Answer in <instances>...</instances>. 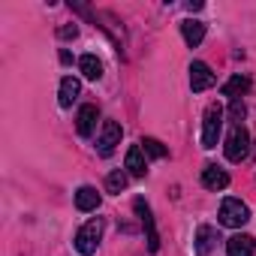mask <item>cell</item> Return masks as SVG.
Listing matches in <instances>:
<instances>
[{
    "label": "cell",
    "mask_w": 256,
    "mask_h": 256,
    "mask_svg": "<svg viewBox=\"0 0 256 256\" xmlns=\"http://www.w3.org/2000/svg\"><path fill=\"white\" fill-rule=\"evenodd\" d=\"M220 130H223V106L214 102L205 108V118H202V148H217Z\"/></svg>",
    "instance_id": "cell-1"
},
{
    "label": "cell",
    "mask_w": 256,
    "mask_h": 256,
    "mask_svg": "<svg viewBox=\"0 0 256 256\" xmlns=\"http://www.w3.org/2000/svg\"><path fill=\"white\" fill-rule=\"evenodd\" d=\"M100 238H102V220H88L78 232H76V250L82 256H94L96 247H100Z\"/></svg>",
    "instance_id": "cell-2"
},
{
    "label": "cell",
    "mask_w": 256,
    "mask_h": 256,
    "mask_svg": "<svg viewBox=\"0 0 256 256\" xmlns=\"http://www.w3.org/2000/svg\"><path fill=\"white\" fill-rule=\"evenodd\" d=\"M223 151H226V160H232V163H241V160L250 154V133L244 130L241 124H235L232 130H229Z\"/></svg>",
    "instance_id": "cell-3"
},
{
    "label": "cell",
    "mask_w": 256,
    "mask_h": 256,
    "mask_svg": "<svg viewBox=\"0 0 256 256\" xmlns=\"http://www.w3.org/2000/svg\"><path fill=\"white\" fill-rule=\"evenodd\" d=\"M250 220V208L241 202V199H223L220 205V223L229 226V229H238Z\"/></svg>",
    "instance_id": "cell-4"
},
{
    "label": "cell",
    "mask_w": 256,
    "mask_h": 256,
    "mask_svg": "<svg viewBox=\"0 0 256 256\" xmlns=\"http://www.w3.org/2000/svg\"><path fill=\"white\" fill-rule=\"evenodd\" d=\"M120 136H124V130H120L118 120H102V130H100V139H96V151L102 157H112L114 148L120 145Z\"/></svg>",
    "instance_id": "cell-5"
},
{
    "label": "cell",
    "mask_w": 256,
    "mask_h": 256,
    "mask_svg": "<svg viewBox=\"0 0 256 256\" xmlns=\"http://www.w3.org/2000/svg\"><path fill=\"white\" fill-rule=\"evenodd\" d=\"M133 211L139 214V220H142V226H145V232H148V250H151V253H157V250H160V235H157V226H154V217H151L148 202L139 196V199L133 202Z\"/></svg>",
    "instance_id": "cell-6"
},
{
    "label": "cell",
    "mask_w": 256,
    "mask_h": 256,
    "mask_svg": "<svg viewBox=\"0 0 256 256\" xmlns=\"http://www.w3.org/2000/svg\"><path fill=\"white\" fill-rule=\"evenodd\" d=\"M211 84H214L211 66H208L205 60H193V64H190V88L199 94V90H208Z\"/></svg>",
    "instance_id": "cell-7"
},
{
    "label": "cell",
    "mask_w": 256,
    "mask_h": 256,
    "mask_svg": "<svg viewBox=\"0 0 256 256\" xmlns=\"http://www.w3.org/2000/svg\"><path fill=\"white\" fill-rule=\"evenodd\" d=\"M226 253H229V256H253V253H256V238L238 232V235H232V238L226 241Z\"/></svg>",
    "instance_id": "cell-8"
},
{
    "label": "cell",
    "mask_w": 256,
    "mask_h": 256,
    "mask_svg": "<svg viewBox=\"0 0 256 256\" xmlns=\"http://www.w3.org/2000/svg\"><path fill=\"white\" fill-rule=\"evenodd\" d=\"M96 118H100V112H96V106H82L78 108V114H76V130H78V136H90L94 133V126H96Z\"/></svg>",
    "instance_id": "cell-9"
},
{
    "label": "cell",
    "mask_w": 256,
    "mask_h": 256,
    "mask_svg": "<svg viewBox=\"0 0 256 256\" xmlns=\"http://www.w3.org/2000/svg\"><path fill=\"white\" fill-rule=\"evenodd\" d=\"M126 172H130L133 178H145L148 175V163H145L142 145H133L130 151H126Z\"/></svg>",
    "instance_id": "cell-10"
},
{
    "label": "cell",
    "mask_w": 256,
    "mask_h": 256,
    "mask_svg": "<svg viewBox=\"0 0 256 256\" xmlns=\"http://www.w3.org/2000/svg\"><path fill=\"white\" fill-rule=\"evenodd\" d=\"M202 187H208V190H226L229 187V175L220 166H205L202 169Z\"/></svg>",
    "instance_id": "cell-11"
},
{
    "label": "cell",
    "mask_w": 256,
    "mask_h": 256,
    "mask_svg": "<svg viewBox=\"0 0 256 256\" xmlns=\"http://www.w3.org/2000/svg\"><path fill=\"white\" fill-rule=\"evenodd\" d=\"M181 36H184V42H187L190 48H196V46L205 40V24L196 22V18H187V22H181Z\"/></svg>",
    "instance_id": "cell-12"
},
{
    "label": "cell",
    "mask_w": 256,
    "mask_h": 256,
    "mask_svg": "<svg viewBox=\"0 0 256 256\" xmlns=\"http://www.w3.org/2000/svg\"><path fill=\"white\" fill-rule=\"evenodd\" d=\"M78 94H82V82L72 78V76H66V78L60 82V94H58V100H60L64 108H70V106L78 100Z\"/></svg>",
    "instance_id": "cell-13"
},
{
    "label": "cell",
    "mask_w": 256,
    "mask_h": 256,
    "mask_svg": "<svg viewBox=\"0 0 256 256\" xmlns=\"http://www.w3.org/2000/svg\"><path fill=\"white\" fill-rule=\"evenodd\" d=\"M217 244V229L214 226H199L196 229V253L199 256H208Z\"/></svg>",
    "instance_id": "cell-14"
},
{
    "label": "cell",
    "mask_w": 256,
    "mask_h": 256,
    "mask_svg": "<svg viewBox=\"0 0 256 256\" xmlns=\"http://www.w3.org/2000/svg\"><path fill=\"white\" fill-rule=\"evenodd\" d=\"M76 208H78V211H96V208H100V193H96L94 187H88V184L78 187V190H76Z\"/></svg>",
    "instance_id": "cell-15"
},
{
    "label": "cell",
    "mask_w": 256,
    "mask_h": 256,
    "mask_svg": "<svg viewBox=\"0 0 256 256\" xmlns=\"http://www.w3.org/2000/svg\"><path fill=\"white\" fill-rule=\"evenodd\" d=\"M78 70H82V76L90 78V82H100V78H102V64H100L96 54H82V58H78Z\"/></svg>",
    "instance_id": "cell-16"
},
{
    "label": "cell",
    "mask_w": 256,
    "mask_h": 256,
    "mask_svg": "<svg viewBox=\"0 0 256 256\" xmlns=\"http://www.w3.org/2000/svg\"><path fill=\"white\" fill-rule=\"evenodd\" d=\"M247 88H250V82H247L244 76H232V78L223 84V96H232V100H238V96H241Z\"/></svg>",
    "instance_id": "cell-17"
},
{
    "label": "cell",
    "mask_w": 256,
    "mask_h": 256,
    "mask_svg": "<svg viewBox=\"0 0 256 256\" xmlns=\"http://www.w3.org/2000/svg\"><path fill=\"white\" fill-rule=\"evenodd\" d=\"M139 145H142V151H145L148 157H154V160H163V157L169 154V151L163 148V142H157V139H142Z\"/></svg>",
    "instance_id": "cell-18"
},
{
    "label": "cell",
    "mask_w": 256,
    "mask_h": 256,
    "mask_svg": "<svg viewBox=\"0 0 256 256\" xmlns=\"http://www.w3.org/2000/svg\"><path fill=\"white\" fill-rule=\"evenodd\" d=\"M106 187H108V193H120V190H126V172L114 169V172L106 178Z\"/></svg>",
    "instance_id": "cell-19"
},
{
    "label": "cell",
    "mask_w": 256,
    "mask_h": 256,
    "mask_svg": "<svg viewBox=\"0 0 256 256\" xmlns=\"http://www.w3.org/2000/svg\"><path fill=\"white\" fill-rule=\"evenodd\" d=\"M58 34H60V40H76V36H78V28H76V24H66V28H60Z\"/></svg>",
    "instance_id": "cell-20"
},
{
    "label": "cell",
    "mask_w": 256,
    "mask_h": 256,
    "mask_svg": "<svg viewBox=\"0 0 256 256\" xmlns=\"http://www.w3.org/2000/svg\"><path fill=\"white\" fill-rule=\"evenodd\" d=\"M187 10H190V12H199V10H202V4H199V0H190Z\"/></svg>",
    "instance_id": "cell-21"
}]
</instances>
